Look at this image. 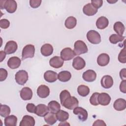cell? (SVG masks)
<instances>
[{
    "label": "cell",
    "mask_w": 126,
    "mask_h": 126,
    "mask_svg": "<svg viewBox=\"0 0 126 126\" xmlns=\"http://www.w3.org/2000/svg\"><path fill=\"white\" fill-rule=\"evenodd\" d=\"M44 78L49 83H53L58 79V74L52 70H47L44 74Z\"/></svg>",
    "instance_id": "cell-19"
},
{
    "label": "cell",
    "mask_w": 126,
    "mask_h": 126,
    "mask_svg": "<svg viewBox=\"0 0 126 126\" xmlns=\"http://www.w3.org/2000/svg\"><path fill=\"white\" fill-rule=\"evenodd\" d=\"M73 113L78 116V119L82 121H85L88 119V112L84 108L81 107H76L73 109Z\"/></svg>",
    "instance_id": "cell-8"
},
{
    "label": "cell",
    "mask_w": 126,
    "mask_h": 126,
    "mask_svg": "<svg viewBox=\"0 0 126 126\" xmlns=\"http://www.w3.org/2000/svg\"><path fill=\"white\" fill-rule=\"evenodd\" d=\"M28 73L25 70H20L15 74L16 82L20 85H24L28 80Z\"/></svg>",
    "instance_id": "cell-6"
},
{
    "label": "cell",
    "mask_w": 126,
    "mask_h": 126,
    "mask_svg": "<svg viewBox=\"0 0 126 126\" xmlns=\"http://www.w3.org/2000/svg\"><path fill=\"white\" fill-rule=\"evenodd\" d=\"M87 38L88 41L93 44H97L101 42L100 34L94 30L89 31L87 33Z\"/></svg>",
    "instance_id": "cell-5"
},
{
    "label": "cell",
    "mask_w": 126,
    "mask_h": 126,
    "mask_svg": "<svg viewBox=\"0 0 126 126\" xmlns=\"http://www.w3.org/2000/svg\"><path fill=\"white\" fill-rule=\"evenodd\" d=\"M113 29L115 32L117 33V34L120 35H122L125 30V27L124 24L120 21L116 22L113 26Z\"/></svg>",
    "instance_id": "cell-31"
},
{
    "label": "cell",
    "mask_w": 126,
    "mask_h": 126,
    "mask_svg": "<svg viewBox=\"0 0 126 126\" xmlns=\"http://www.w3.org/2000/svg\"><path fill=\"white\" fill-rule=\"evenodd\" d=\"M125 38V36L120 35L117 34H112L109 38V41L112 44H116L118 42L122 41Z\"/></svg>",
    "instance_id": "cell-35"
},
{
    "label": "cell",
    "mask_w": 126,
    "mask_h": 126,
    "mask_svg": "<svg viewBox=\"0 0 126 126\" xmlns=\"http://www.w3.org/2000/svg\"><path fill=\"white\" fill-rule=\"evenodd\" d=\"M35 53L34 46L32 44L26 45L22 50V60H24L27 58H32L34 57Z\"/></svg>",
    "instance_id": "cell-4"
},
{
    "label": "cell",
    "mask_w": 126,
    "mask_h": 126,
    "mask_svg": "<svg viewBox=\"0 0 126 126\" xmlns=\"http://www.w3.org/2000/svg\"><path fill=\"white\" fill-rule=\"evenodd\" d=\"M40 51L43 56L45 57L49 56L53 52V47L50 44L46 43L41 46Z\"/></svg>",
    "instance_id": "cell-24"
},
{
    "label": "cell",
    "mask_w": 126,
    "mask_h": 126,
    "mask_svg": "<svg viewBox=\"0 0 126 126\" xmlns=\"http://www.w3.org/2000/svg\"><path fill=\"white\" fill-rule=\"evenodd\" d=\"M101 86L105 89H109L113 85V79L110 75L103 76L100 81Z\"/></svg>",
    "instance_id": "cell-17"
},
{
    "label": "cell",
    "mask_w": 126,
    "mask_h": 126,
    "mask_svg": "<svg viewBox=\"0 0 126 126\" xmlns=\"http://www.w3.org/2000/svg\"><path fill=\"white\" fill-rule=\"evenodd\" d=\"M35 120L33 117L30 115H25L20 123V126H34Z\"/></svg>",
    "instance_id": "cell-22"
},
{
    "label": "cell",
    "mask_w": 126,
    "mask_h": 126,
    "mask_svg": "<svg viewBox=\"0 0 126 126\" xmlns=\"http://www.w3.org/2000/svg\"><path fill=\"white\" fill-rule=\"evenodd\" d=\"M41 2V0H30V5L32 8H36L40 5Z\"/></svg>",
    "instance_id": "cell-40"
},
{
    "label": "cell",
    "mask_w": 126,
    "mask_h": 126,
    "mask_svg": "<svg viewBox=\"0 0 126 126\" xmlns=\"http://www.w3.org/2000/svg\"><path fill=\"white\" fill-rule=\"evenodd\" d=\"M113 107L117 111H123L126 108V100L123 98H118L114 102Z\"/></svg>",
    "instance_id": "cell-23"
},
{
    "label": "cell",
    "mask_w": 126,
    "mask_h": 126,
    "mask_svg": "<svg viewBox=\"0 0 126 126\" xmlns=\"http://www.w3.org/2000/svg\"><path fill=\"white\" fill-rule=\"evenodd\" d=\"M0 8L5 9L6 11L9 13H13L17 9V4L14 0H3V4L0 2Z\"/></svg>",
    "instance_id": "cell-2"
},
{
    "label": "cell",
    "mask_w": 126,
    "mask_h": 126,
    "mask_svg": "<svg viewBox=\"0 0 126 126\" xmlns=\"http://www.w3.org/2000/svg\"><path fill=\"white\" fill-rule=\"evenodd\" d=\"M118 60L119 61L123 63H125L126 62V48L124 46L123 49L121 50L119 55H118Z\"/></svg>",
    "instance_id": "cell-37"
},
{
    "label": "cell",
    "mask_w": 126,
    "mask_h": 126,
    "mask_svg": "<svg viewBox=\"0 0 126 126\" xmlns=\"http://www.w3.org/2000/svg\"><path fill=\"white\" fill-rule=\"evenodd\" d=\"M35 108L36 106L33 103H28L26 106V109L30 113H35Z\"/></svg>",
    "instance_id": "cell-42"
},
{
    "label": "cell",
    "mask_w": 126,
    "mask_h": 126,
    "mask_svg": "<svg viewBox=\"0 0 126 126\" xmlns=\"http://www.w3.org/2000/svg\"><path fill=\"white\" fill-rule=\"evenodd\" d=\"M99 93L97 92H95L93 94L92 96L90 97V103L94 106H97L99 105L98 102V96Z\"/></svg>",
    "instance_id": "cell-36"
},
{
    "label": "cell",
    "mask_w": 126,
    "mask_h": 126,
    "mask_svg": "<svg viewBox=\"0 0 126 126\" xmlns=\"http://www.w3.org/2000/svg\"><path fill=\"white\" fill-rule=\"evenodd\" d=\"M17 118L15 115H9L4 119V125L5 126H16Z\"/></svg>",
    "instance_id": "cell-28"
},
{
    "label": "cell",
    "mask_w": 126,
    "mask_h": 126,
    "mask_svg": "<svg viewBox=\"0 0 126 126\" xmlns=\"http://www.w3.org/2000/svg\"><path fill=\"white\" fill-rule=\"evenodd\" d=\"M71 77V74L70 72L64 70L61 71L58 74V79L62 82H66L68 81Z\"/></svg>",
    "instance_id": "cell-27"
},
{
    "label": "cell",
    "mask_w": 126,
    "mask_h": 126,
    "mask_svg": "<svg viewBox=\"0 0 126 126\" xmlns=\"http://www.w3.org/2000/svg\"><path fill=\"white\" fill-rule=\"evenodd\" d=\"M110 96L106 93H99L98 96V102L99 104L102 106L108 105L111 101Z\"/></svg>",
    "instance_id": "cell-12"
},
{
    "label": "cell",
    "mask_w": 126,
    "mask_h": 126,
    "mask_svg": "<svg viewBox=\"0 0 126 126\" xmlns=\"http://www.w3.org/2000/svg\"><path fill=\"white\" fill-rule=\"evenodd\" d=\"M77 92L80 96L85 97L89 94L90 93V89L87 86L81 85L77 88Z\"/></svg>",
    "instance_id": "cell-33"
},
{
    "label": "cell",
    "mask_w": 126,
    "mask_h": 126,
    "mask_svg": "<svg viewBox=\"0 0 126 126\" xmlns=\"http://www.w3.org/2000/svg\"><path fill=\"white\" fill-rule=\"evenodd\" d=\"M86 62L81 57H76L73 60L72 66L76 70H81L84 68Z\"/></svg>",
    "instance_id": "cell-11"
},
{
    "label": "cell",
    "mask_w": 126,
    "mask_h": 126,
    "mask_svg": "<svg viewBox=\"0 0 126 126\" xmlns=\"http://www.w3.org/2000/svg\"><path fill=\"white\" fill-rule=\"evenodd\" d=\"M56 116L58 120L60 122H63L68 120L69 118V114L68 112L63 110H60L56 113Z\"/></svg>",
    "instance_id": "cell-32"
},
{
    "label": "cell",
    "mask_w": 126,
    "mask_h": 126,
    "mask_svg": "<svg viewBox=\"0 0 126 126\" xmlns=\"http://www.w3.org/2000/svg\"><path fill=\"white\" fill-rule=\"evenodd\" d=\"M120 76L122 80H126V69L123 68L120 72Z\"/></svg>",
    "instance_id": "cell-45"
},
{
    "label": "cell",
    "mask_w": 126,
    "mask_h": 126,
    "mask_svg": "<svg viewBox=\"0 0 126 126\" xmlns=\"http://www.w3.org/2000/svg\"><path fill=\"white\" fill-rule=\"evenodd\" d=\"M109 24L108 19L104 16H101L98 18L96 21V26L100 30L105 29Z\"/></svg>",
    "instance_id": "cell-25"
},
{
    "label": "cell",
    "mask_w": 126,
    "mask_h": 126,
    "mask_svg": "<svg viewBox=\"0 0 126 126\" xmlns=\"http://www.w3.org/2000/svg\"><path fill=\"white\" fill-rule=\"evenodd\" d=\"M82 78L86 82H92L96 79V73L94 70L89 69L83 73Z\"/></svg>",
    "instance_id": "cell-10"
},
{
    "label": "cell",
    "mask_w": 126,
    "mask_h": 126,
    "mask_svg": "<svg viewBox=\"0 0 126 126\" xmlns=\"http://www.w3.org/2000/svg\"><path fill=\"white\" fill-rule=\"evenodd\" d=\"M17 48V43L13 40H10L6 42L4 47V52L7 54H13L16 51Z\"/></svg>",
    "instance_id": "cell-9"
},
{
    "label": "cell",
    "mask_w": 126,
    "mask_h": 126,
    "mask_svg": "<svg viewBox=\"0 0 126 126\" xmlns=\"http://www.w3.org/2000/svg\"><path fill=\"white\" fill-rule=\"evenodd\" d=\"M60 98L62 105L68 109L72 110L78 106V99L75 97L71 96L70 93L66 90L61 92Z\"/></svg>",
    "instance_id": "cell-1"
},
{
    "label": "cell",
    "mask_w": 126,
    "mask_h": 126,
    "mask_svg": "<svg viewBox=\"0 0 126 126\" xmlns=\"http://www.w3.org/2000/svg\"><path fill=\"white\" fill-rule=\"evenodd\" d=\"M92 4L96 8H99L103 4V1L102 0H91Z\"/></svg>",
    "instance_id": "cell-41"
},
{
    "label": "cell",
    "mask_w": 126,
    "mask_h": 126,
    "mask_svg": "<svg viewBox=\"0 0 126 126\" xmlns=\"http://www.w3.org/2000/svg\"><path fill=\"white\" fill-rule=\"evenodd\" d=\"M83 12L87 16H91L95 15L97 13V9L94 7L91 3H88L84 6Z\"/></svg>",
    "instance_id": "cell-14"
},
{
    "label": "cell",
    "mask_w": 126,
    "mask_h": 126,
    "mask_svg": "<svg viewBox=\"0 0 126 126\" xmlns=\"http://www.w3.org/2000/svg\"><path fill=\"white\" fill-rule=\"evenodd\" d=\"M76 19L73 16H70L67 18V19L65 20L64 25L67 29H72L76 26Z\"/></svg>",
    "instance_id": "cell-30"
},
{
    "label": "cell",
    "mask_w": 126,
    "mask_h": 126,
    "mask_svg": "<svg viewBox=\"0 0 126 126\" xmlns=\"http://www.w3.org/2000/svg\"><path fill=\"white\" fill-rule=\"evenodd\" d=\"M10 26V22L6 19H2L0 20V27L1 29H7Z\"/></svg>",
    "instance_id": "cell-38"
},
{
    "label": "cell",
    "mask_w": 126,
    "mask_h": 126,
    "mask_svg": "<svg viewBox=\"0 0 126 126\" xmlns=\"http://www.w3.org/2000/svg\"><path fill=\"white\" fill-rule=\"evenodd\" d=\"M10 108L6 105L1 104L0 105V115L2 117H6L10 113Z\"/></svg>",
    "instance_id": "cell-34"
},
{
    "label": "cell",
    "mask_w": 126,
    "mask_h": 126,
    "mask_svg": "<svg viewBox=\"0 0 126 126\" xmlns=\"http://www.w3.org/2000/svg\"><path fill=\"white\" fill-rule=\"evenodd\" d=\"M63 60L61 57L59 56H54L49 61V64L51 67L55 68L61 67L63 64Z\"/></svg>",
    "instance_id": "cell-16"
},
{
    "label": "cell",
    "mask_w": 126,
    "mask_h": 126,
    "mask_svg": "<svg viewBox=\"0 0 126 126\" xmlns=\"http://www.w3.org/2000/svg\"><path fill=\"white\" fill-rule=\"evenodd\" d=\"M37 94L39 97L45 98L49 95L50 89L46 85H41L37 89Z\"/></svg>",
    "instance_id": "cell-13"
},
{
    "label": "cell",
    "mask_w": 126,
    "mask_h": 126,
    "mask_svg": "<svg viewBox=\"0 0 126 126\" xmlns=\"http://www.w3.org/2000/svg\"><path fill=\"white\" fill-rule=\"evenodd\" d=\"M6 57V53L3 51H0V62H1Z\"/></svg>",
    "instance_id": "cell-46"
},
{
    "label": "cell",
    "mask_w": 126,
    "mask_h": 126,
    "mask_svg": "<svg viewBox=\"0 0 126 126\" xmlns=\"http://www.w3.org/2000/svg\"><path fill=\"white\" fill-rule=\"evenodd\" d=\"M45 122L49 125H53L57 122L58 120L56 116V114L53 112H48L44 117Z\"/></svg>",
    "instance_id": "cell-26"
},
{
    "label": "cell",
    "mask_w": 126,
    "mask_h": 126,
    "mask_svg": "<svg viewBox=\"0 0 126 126\" xmlns=\"http://www.w3.org/2000/svg\"><path fill=\"white\" fill-rule=\"evenodd\" d=\"M120 91L124 94L126 93V80H123L120 85Z\"/></svg>",
    "instance_id": "cell-43"
},
{
    "label": "cell",
    "mask_w": 126,
    "mask_h": 126,
    "mask_svg": "<svg viewBox=\"0 0 126 126\" xmlns=\"http://www.w3.org/2000/svg\"><path fill=\"white\" fill-rule=\"evenodd\" d=\"M110 61V57L106 53H102L100 54L97 58V63L101 66L107 65Z\"/></svg>",
    "instance_id": "cell-21"
},
{
    "label": "cell",
    "mask_w": 126,
    "mask_h": 126,
    "mask_svg": "<svg viewBox=\"0 0 126 126\" xmlns=\"http://www.w3.org/2000/svg\"><path fill=\"white\" fill-rule=\"evenodd\" d=\"M93 126H106V124L105 123L104 121L102 120H97L94 123V124H93Z\"/></svg>",
    "instance_id": "cell-44"
},
{
    "label": "cell",
    "mask_w": 126,
    "mask_h": 126,
    "mask_svg": "<svg viewBox=\"0 0 126 126\" xmlns=\"http://www.w3.org/2000/svg\"><path fill=\"white\" fill-rule=\"evenodd\" d=\"M7 75H8L7 71L5 69L2 68H0V82L5 80L7 77Z\"/></svg>",
    "instance_id": "cell-39"
},
{
    "label": "cell",
    "mask_w": 126,
    "mask_h": 126,
    "mask_svg": "<svg viewBox=\"0 0 126 126\" xmlns=\"http://www.w3.org/2000/svg\"><path fill=\"white\" fill-rule=\"evenodd\" d=\"M73 51L76 56H78L87 53L88 49L86 43L84 41L79 40L74 43Z\"/></svg>",
    "instance_id": "cell-3"
},
{
    "label": "cell",
    "mask_w": 126,
    "mask_h": 126,
    "mask_svg": "<svg viewBox=\"0 0 126 126\" xmlns=\"http://www.w3.org/2000/svg\"><path fill=\"white\" fill-rule=\"evenodd\" d=\"M21 98L24 100H29L32 97V92L31 89L29 87H24L20 91V93Z\"/></svg>",
    "instance_id": "cell-18"
},
{
    "label": "cell",
    "mask_w": 126,
    "mask_h": 126,
    "mask_svg": "<svg viewBox=\"0 0 126 126\" xmlns=\"http://www.w3.org/2000/svg\"><path fill=\"white\" fill-rule=\"evenodd\" d=\"M61 57L63 61H69L76 56L74 51L70 48L66 47L63 49L60 53Z\"/></svg>",
    "instance_id": "cell-7"
},
{
    "label": "cell",
    "mask_w": 126,
    "mask_h": 126,
    "mask_svg": "<svg viewBox=\"0 0 126 126\" xmlns=\"http://www.w3.org/2000/svg\"><path fill=\"white\" fill-rule=\"evenodd\" d=\"M48 107L49 111L55 113L60 110L61 106L58 101L56 100H52L48 103Z\"/></svg>",
    "instance_id": "cell-29"
},
{
    "label": "cell",
    "mask_w": 126,
    "mask_h": 126,
    "mask_svg": "<svg viewBox=\"0 0 126 126\" xmlns=\"http://www.w3.org/2000/svg\"><path fill=\"white\" fill-rule=\"evenodd\" d=\"M21 63V59L18 57L13 56L10 58L7 62V65L11 69H16L18 68Z\"/></svg>",
    "instance_id": "cell-15"
},
{
    "label": "cell",
    "mask_w": 126,
    "mask_h": 126,
    "mask_svg": "<svg viewBox=\"0 0 126 126\" xmlns=\"http://www.w3.org/2000/svg\"><path fill=\"white\" fill-rule=\"evenodd\" d=\"M49 111V110L47 106L44 104H39L36 106L35 114L39 117H44Z\"/></svg>",
    "instance_id": "cell-20"
}]
</instances>
